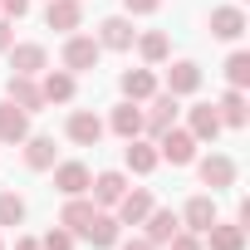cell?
Instances as JSON below:
<instances>
[{
  "mask_svg": "<svg viewBox=\"0 0 250 250\" xmlns=\"http://www.w3.org/2000/svg\"><path fill=\"white\" fill-rule=\"evenodd\" d=\"M123 250H157L147 235H133V240H123Z\"/></svg>",
  "mask_w": 250,
  "mask_h": 250,
  "instance_id": "obj_35",
  "label": "cell"
},
{
  "mask_svg": "<svg viewBox=\"0 0 250 250\" xmlns=\"http://www.w3.org/2000/svg\"><path fill=\"white\" fill-rule=\"evenodd\" d=\"M211 35L226 40V44H235V40L245 35V10H240V5H216V10H211Z\"/></svg>",
  "mask_w": 250,
  "mask_h": 250,
  "instance_id": "obj_18",
  "label": "cell"
},
{
  "mask_svg": "<svg viewBox=\"0 0 250 250\" xmlns=\"http://www.w3.org/2000/svg\"><path fill=\"white\" fill-rule=\"evenodd\" d=\"M216 113H221V128H245V123H250L245 88H226V93L216 98Z\"/></svg>",
  "mask_w": 250,
  "mask_h": 250,
  "instance_id": "obj_20",
  "label": "cell"
},
{
  "mask_svg": "<svg viewBox=\"0 0 250 250\" xmlns=\"http://www.w3.org/2000/svg\"><path fill=\"white\" fill-rule=\"evenodd\" d=\"M93 211H98V206H93V196H88V191H83V196H64V211H59V226L79 235V230H83V226L93 221Z\"/></svg>",
  "mask_w": 250,
  "mask_h": 250,
  "instance_id": "obj_26",
  "label": "cell"
},
{
  "mask_svg": "<svg viewBox=\"0 0 250 250\" xmlns=\"http://www.w3.org/2000/svg\"><path fill=\"white\" fill-rule=\"evenodd\" d=\"M196 172H201V187H211V191H226V187H235V162H230L226 152H211V157H201V162H196Z\"/></svg>",
  "mask_w": 250,
  "mask_h": 250,
  "instance_id": "obj_7",
  "label": "cell"
},
{
  "mask_svg": "<svg viewBox=\"0 0 250 250\" xmlns=\"http://www.w3.org/2000/svg\"><path fill=\"white\" fill-rule=\"evenodd\" d=\"M49 172H54V191H59V196H83L88 182H93V172H88L83 162H54Z\"/></svg>",
  "mask_w": 250,
  "mask_h": 250,
  "instance_id": "obj_8",
  "label": "cell"
},
{
  "mask_svg": "<svg viewBox=\"0 0 250 250\" xmlns=\"http://www.w3.org/2000/svg\"><path fill=\"white\" fill-rule=\"evenodd\" d=\"M133 44H138V54H143L147 64H167V54H172V40H167L162 30H147V35H138Z\"/></svg>",
  "mask_w": 250,
  "mask_h": 250,
  "instance_id": "obj_28",
  "label": "cell"
},
{
  "mask_svg": "<svg viewBox=\"0 0 250 250\" xmlns=\"http://www.w3.org/2000/svg\"><path fill=\"white\" fill-rule=\"evenodd\" d=\"M44 25L59 30V35H74L83 25V0H49L44 5Z\"/></svg>",
  "mask_w": 250,
  "mask_h": 250,
  "instance_id": "obj_11",
  "label": "cell"
},
{
  "mask_svg": "<svg viewBox=\"0 0 250 250\" xmlns=\"http://www.w3.org/2000/svg\"><path fill=\"white\" fill-rule=\"evenodd\" d=\"M5 98H10L15 108H25V113H44L40 79H30V74H10V79H5Z\"/></svg>",
  "mask_w": 250,
  "mask_h": 250,
  "instance_id": "obj_4",
  "label": "cell"
},
{
  "mask_svg": "<svg viewBox=\"0 0 250 250\" xmlns=\"http://www.w3.org/2000/svg\"><path fill=\"white\" fill-rule=\"evenodd\" d=\"M74 230H64V226H54V230H44V240H40V250H74Z\"/></svg>",
  "mask_w": 250,
  "mask_h": 250,
  "instance_id": "obj_31",
  "label": "cell"
},
{
  "mask_svg": "<svg viewBox=\"0 0 250 250\" xmlns=\"http://www.w3.org/2000/svg\"><path fill=\"white\" fill-rule=\"evenodd\" d=\"M177 230H182V216H177V211H167V206H152V211L143 216V235H147L152 245H167Z\"/></svg>",
  "mask_w": 250,
  "mask_h": 250,
  "instance_id": "obj_13",
  "label": "cell"
},
{
  "mask_svg": "<svg viewBox=\"0 0 250 250\" xmlns=\"http://www.w3.org/2000/svg\"><path fill=\"white\" fill-rule=\"evenodd\" d=\"M103 128H113L123 143H128V138H143V103H128V98H123V103L108 113Z\"/></svg>",
  "mask_w": 250,
  "mask_h": 250,
  "instance_id": "obj_15",
  "label": "cell"
},
{
  "mask_svg": "<svg viewBox=\"0 0 250 250\" xmlns=\"http://www.w3.org/2000/svg\"><path fill=\"white\" fill-rule=\"evenodd\" d=\"M196 147H201V143H196L187 128H177V123L157 138V157L172 162V167H191V162H196Z\"/></svg>",
  "mask_w": 250,
  "mask_h": 250,
  "instance_id": "obj_2",
  "label": "cell"
},
{
  "mask_svg": "<svg viewBox=\"0 0 250 250\" xmlns=\"http://www.w3.org/2000/svg\"><path fill=\"white\" fill-rule=\"evenodd\" d=\"M0 250H5V240H0Z\"/></svg>",
  "mask_w": 250,
  "mask_h": 250,
  "instance_id": "obj_38",
  "label": "cell"
},
{
  "mask_svg": "<svg viewBox=\"0 0 250 250\" xmlns=\"http://www.w3.org/2000/svg\"><path fill=\"white\" fill-rule=\"evenodd\" d=\"M196 88H201V64L177 59V64L167 69V93H172V98H187V93H196Z\"/></svg>",
  "mask_w": 250,
  "mask_h": 250,
  "instance_id": "obj_22",
  "label": "cell"
},
{
  "mask_svg": "<svg viewBox=\"0 0 250 250\" xmlns=\"http://www.w3.org/2000/svg\"><path fill=\"white\" fill-rule=\"evenodd\" d=\"M147 211H152V191H147V187H128V191H123V201L113 206L118 226H143Z\"/></svg>",
  "mask_w": 250,
  "mask_h": 250,
  "instance_id": "obj_10",
  "label": "cell"
},
{
  "mask_svg": "<svg viewBox=\"0 0 250 250\" xmlns=\"http://www.w3.org/2000/svg\"><path fill=\"white\" fill-rule=\"evenodd\" d=\"M118 88H123V98H128V103H147V98L157 93V74H152V69H123Z\"/></svg>",
  "mask_w": 250,
  "mask_h": 250,
  "instance_id": "obj_19",
  "label": "cell"
},
{
  "mask_svg": "<svg viewBox=\"0 0 250 250\" xmlns=\"http://www.w3.org/2000/svg\"><path fill=\"white\" fill-rule=\"evenodd\" d=\"M201 245H211V250H245V226L240 221H211L206 226V235H201Z\"/></svg>",
  "mask_w": 250,
  "mask_h": 250,
  "instance_id": "obj_14",
  "label": "cell"
},
{
  "mask_svg": "<svg viewBox=\"0 0 250 250\" xmlns=\"http://www.w3.org/2000/svg\"><path fill=\"white\" fill-rule=\"evenodd\" d=\"M79 235H83L93 250H113V245L123 240V226H118V216H113V211H93V221H88Z\"/></svg>",
  "mask_w": 250,
  "mask_h": 250,
  "instance_id": "obj_5",
  "label": "cell"
},
{
  "mask_svg": "<svg viewBox=\"0 0 250 250\" xmlns=\"http://www.w3.org/2000/svg\"><path fill=\"white\" fill-rule=\"evenodd\" d=\"M187 133H191L196 143H216V138H221V113H216V103H196V108H191Z\"/></svg>",
  "mask_w": 250,
  "mask_h": 250,
  "instance_id": "obj_25",
  "label": "cell"
},
{
  "mask_svg": "<svg viewBox=\"0 0 250 250\" xmlns=\"http://www.w3.org/2000/svg\"><path fill=\"white\" fill-rule=\"evenodd\" d=\"M5 54H10V74H30V79H40V74L49 69V49H44V44H10Z\"/></svg>",
  "mask_w": 250,
  "mask_h": 250,
  "instance_id": "obj_6",
  "label": "cell"
},
{
  "mask_svg": "<svg viewBox=\"0 0 250 250\" xmlns=\"http://www.w3.org/2000/svg\"><path fill=\"white\" fill-rule=\"evenodd\" d=\"M123 162H128V172H138V177H147V172H157V143H147V138H128V147H123Z\"/></svg>",
  "mask_w": 250,
  "mask_h": 250,
  "instance_id": "obj_21",
  "label": "cell"
},
{
  "mask_svg": "<svg viewBox=\"0 0 250 250\" xmlns=\"http://www.w3.org/2000/svg\"><path fill=\"white\" fill-rule=\"evenodd\" d=\"M25 221V196L20 191H0V226H20Z\"/></svg>",
  "mask_w": 250,
  "mask_h": 250,
  "instance_id": "obj_30",
  "label": "cell"
},
{
  "mask_svg": "<svg viewBox=\"0 0 250 250\" xmlns=\"http://www.w3.org/2000/svg\"><path fill=\"white\" fill-rule=\"evenodd\" d=\"M226 83H230V88H245V83H250V54H245V49H235V54L226 59Z\"/></svg>",
  "mask_w": 250,
  "mask_h": 250,
  "instance_id": "obj_29",
  "label": "cell"
},
{
  "mask_svg": "<svg viewBox=\"0 0 250 250\" xmlns=\"http://www.w3.org/2000/svg\"><path fill=\"white\" fill-rule=\"evenodd\" d=\"M20 147H25V167H30V172H49V167H54V138H35V133H30Z\"/></svg>",
  "mask_w": 250,
  "mask_h": 250,
  "instance_id": "obj_27",
  "label": "cell"
},
{
  "mask_svg": "<svg viewBox=\"0 0 250 250\" xmlns=\"http://www.w3.org/2000/svg\"><path fill=\"white\" fill-rule=\"evenodd\" d=\"M133 40H138L133 15H108V20L98 25V44H103V49H133Z\"/></svg>",
  "mask_w": 250,
  "mask_h": 250,
  "instance_id": "obj_16",
  "label": "cell"
},
{
  "mask_svg": "<svg viewBox=\"0 0 250 250\" xmlns=\"http://www.w3.org/2000/svg\"><path fill=\"white\" fill-rule=\"evenodd\" d=\"M69 143H79V147H98L103 143V118L98 113H88V108H79V113H69Z\"/></svg>",
  "mask_w": 250,
  "mask_h": 250,
  "instance_id": "obj_9",
  "label": "cell"
},
{
  "mask_svg": "<svg viewBox=\"0 0 250 250\" xmlns=\"http://www.w3.org/2000/svg\"><path fill=\"white\" fill-rule=\"evenodd\" d=\"M216 221V191L211 196H191L187 206H182V230H196V235H206V226Z\"/></svg>",
  "mask_w": 250,
  "mask_h": 250,
  "instance_id": "obj_24",
  "label": "cell"
},
{
  "mask_svg": "<svg viewBox=\"0 0 250 250\" xmlns=\"http://www.w3.org/2000/svg\"><path fill=\"white\" fill-rule=\"evenodd\" d=\"M30 138V113L25 108H15L10 98L0 103V143H10V147H20Z\"/></svg>",
  "mask_w": 250,
  "mask_h": 250,
  "instance_id": "obj_17",
  "label": "cell"
},
{
  "mask_svg": "<svg viewBox=\"0 0 250 250\" xmlns=\"http://www.w3.org/2000/svg\"><path fill=\"white\" fill-rule=\"evenodd\" d=\"M123 10H128V15H157L162 0H123Z\"/></svg>",
  "mask_w": 250,
  "mask_h": 250,
  "instance_id": "obj_33",
  "label": "cell"
},
{
  "mask_svg": "<svg viewBox=\"0 0 250 250\" xmlns=\"http://www.w3.org/2000/svg\"><path fill=\"white\" fill-rule=\"evenodd\" d=\"M59 59H64V69H69V74H88V69H98L103 44H98L93 35H79V30H74V35L64 40V54H59Z\"/></svg>",
  "mask_w": 250,
  "mask_h": 250,
  "instance_id": "obj_1",
  "label": "cell"
},
{
  "mask_svg": "<svg viewBox=\"0 0 250 250\" xmlns=\"http://www.w3.org/2000/svg\"><path fill=\"white\" fill-rule=\"evenodd\" d=\"M10 44H15V30H10V25H5V20H0V54H5V49H10Z\"/></svg>",
  "mask_w": 250,
  "mask_h": 250,
  "instance_id": "obj_36",
  "label": "cell"
},
{
  "mask_svg": "<svg viewBox=\"0 0 250 250\" xmlns=\"http://www.w3.org/2000/svg\"><path fill=\"white\" fill-rule=\"evenodd\" d=\"M15 250H40V240H35V235H20V240H15Z\"/></svg>",
  "mask_w": 250,
  "mask_h": 250,
  "instance_id": "obj_37",
  "label": "cell"
},
{
  "mask_svg": "<svg viewBox=\"0 0 250 250\" xmlns=\"http://www.w3.org/2000/svg\"><path fill=\"white\" fill-rule=\"evenodd\" d=\"M177 113H182V108H177V98H172L167 88H162V93H152V98H147V108H143V133L157 143V138L172 128V123H177Z\"/></svg>",
  "mask_w": 250,
  "mask_h": 250,
  "instance_id": "obj_3",
  "label": "cell"
},
{
  "mask_svg": "<svg viewBox=\"0 0 250 250\" xmlns=\"http://www.w3.org/2000/svg\"><path fill=\"white\" fill-rule=\"evenodd\" d=\"M167 250H201V235H196V230H177V235L167 240Z\"/></svg>",
  "mask_w": 250,
  "mask_h": 250,
  "instance_id": "obj_32",
  "label": "cell"
},
{
  "mask_svg": "<svg viewBox=\"0 0 250 250\" xmlns=\"http://www.w3.org/2000/svg\"><path fill=\"white\" fill-rule=\"evenodd\" d=\"M0 10H5V15H15V20H20V15H30V0H0Z\"/></svg>",
  "mask_w": 250,
  "mask_h": 250,
  "instance_id": "obj_34",
  "label": "cell"
},
{
  "mask_svg": "<svg viewBox=\"0 0 250 250\" xmlns=\"http://www.w3.org/2000/svg\"><path fill=\"white\" fill-rule=\"evenodd\" d=\"M40 93H44V103H74V93H79V79H74L69 69H44V83H40Z\"/></svg>",
  "mask_w": 250,
  "mask_h": 250,
  "instance_id": "obj_23",
  "label": "cell"
},
{
  "mask_svg": "<svg viewBox=\"0 0 250 250\" xmlns=\"http://www.w3.org/2000/svg\"><path fill=\"white\" fill-rule=\"evenodd\" d=\"M88 191H93V206H98V211H113V206L123 201V191H128V177H123V172H98V177L88 182Z\"/></svg>",
  "mask_w": 250,
  "mask_h": 250,
  "instance_id": "obj_12",
  "label": "cell"
}]
</instances>
